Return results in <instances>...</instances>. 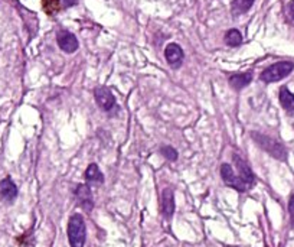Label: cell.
I'll return each instance as SVG.
<instances>
[{
    "label": "cell",
    "mask_w": 294,
    "mask_h": 247,
    "mask_svg": "<svg viewBox=\"0 0 294 247\" xmlns=\"http://www.w3.org/2000/svg\"><path fill=\"white\" fill-rule=\"evenodd\" d=\"M160 213L169 220L175 213V192L172 188H165L160 196Z\"/></svg>",
    "instance_id": "8"
},
{
    "label": "cell",
    "mask_w": 294,
    "mask_h": 247,
    "mask_svg": "<svg viewBox=\"0 0 294 247\" xmlns=\"http://www.w3.org/2000/svg\"><path fill=\"white\" fill-rule=\"evenodd\" d=\"M232 159H234L236 170H238V177L244 181L245 184L248 185V188H251L252 185L255 184V177H254V174H252L251 168H250L248 163L245 162L244 159H243L241 156H238V155H234Z\"/></svg>",
    "instance_id": "10"
},
{
    "label": "cell",
    "mask_w": 294,
    "mask_h": 247,
    "mask_svg": "<svg viewBox=\"0 0 294 247\" xmlns=\"http://www.w3.org/2000/svg\"><path fill=\"white\" fill-rule=\"evenodd\" d=\"M251 137L255 140V143L260 146L262 151H265V152L271 155L273 158H276L278 161H286L287 159L286 147L281 145L278 140L267 136V135L257 133V132L251 133Z\"/></svg>",
    "instance_id": "2"
},
{
    "label": "cell",
    "mask_w": 294,
    "mask_h": 247,
    "mask_svg": "<svg viewBox=\"0 0 294 247\" xmlns=\"http://www.w3.org/2000/svg\"><path fill=\"white\" fill-rule=\"evenodd\" d=\"M94 97H95V102L100 106L102 110L110 111L114 106H116V97L114 94L111 93L109 87H97L95 91H94Z\"/></svg>",
    "instance_id": "5"
},
{
    "label": "cell",
    "mask_w": 294,
    "mask_h": 247,
    "mask_svg": "<svg viewBox=\"0 0 294 247\" xmlns=\"http://www.w3.org/2000/svg\"><path fill=\"white\" fill-rule=\"evenodd\" d=\"M225 43L228 46H239L243 43V35L238 29H229L227 34H225Z\"/></svg>",
    "instance_id": "16"
},
{
    "label": "cell",
    "mask_w": 294,
    "mask_h": 247,
    "mask_svg": "<svg viewBox=\"0 0 294 247\" xmlns=\"http://www.w3.org/2000/svg\"><path fill=\"white\" fill-rule=\"evenodd\" d=\"M57 42H58L59 48L67 54H74L79 46L75 35L71 34L69 31H64V29L57 34Z\"/></svg>",
    "instance_id": "7"
},
{
    "label": "cell",
    "mask_w": 294,
    "mask_h": 247,
    "mask_svg": "<svg viewBox=\"0 0 294 247\" xmlns=\"http://www.w3.org/2000/svg\"><path fill=\"white\" fill-rule=\"evenodd\" d=\"M68 241L71 247H84L87 239V227H85L84 217L81 214L71 215L68 221Z\"/></svg>",
    "instance_id": "1"
},
{
    "label": "cell",
    "mask_w": 294,
    "mask_h": 247,
    "mask_svg": "<svg viewBox=\"0 0 294 247\" xmlns=\"http://www.w3.org/2000/svg\"><path fill=\"white\" fill-rule=\"evenodd\" d=\"M278 98H280V103H281L283 109L287 113H294V94L287 87H281L280 88Z\"/></svg>",
    "instance_id": "13"
},
{
    "label": "cell",
    "mask_w": 294,
    "mask_h": 247,
    "mask_svg": "<svg viewBox=\"0 0 294 247\" xmlns=\"http://www.w3.org/2000/svg\"><path fill=\"white\" fill-rule=\"evenodd\" d=\"M252 81V72L247 71V72H239V74H232L229 77V84L235 90H243L247 85Z\"/></svg>",
    "instance_id": "12"
},
{
    "label": "cell",
    "mask_w": 294,
    "mask_h": 247,
    "mask_svg": "<svg viewBox=\"0 0 294 247\" xmlns=\"http://www.w3.org/2000/svg\"><path fill=\"white\" fill-rule=\"evenodd\" d=\"M252 5H254V0H232V5H231L232 15L234 16L244 15L251 9Z\"/></svg>",
    "instance_id": "15"
},
{
    "label": "cell",
    "mask_w": 294,
    "mask_h": 247,
    "mask_svg": "<svg viewBox=\"0 0 294 247\" xmlns=\"http://www.w3.org/2000/svg\"><path fill=\"white\" fill-rule=\"evenodd\" d=\"M85 179L88 184H102L104 182V175L98 168L97 163H91L87 170H85Z\"/></svg>",
    "instance_id": "14"
},
{
    "label": "cell",
    "mask_w": 294,
    "mask_h": 247,
    "mask_svg": "<svg viewBox=\"0 0 294 247\" xmlns=\"http://www.w3.org/2000/svg\"><path fill=\"white\" fill-rule=\"evenodd\" d=\"M221 177H222L224 182L227 184L228 187L234 188V189L239 191V192H245L247 189H250L244 181L234 172L232 166L228 165V163H222V166H221Z\"/></svg>",
    "instance_id": "4"
},
{
    "label": "cell",
    "mask_w": 294,
    "mask_h": 247,
    "mask_svg": "<svg viewBox=\"0 0 294 247\" xmlns=\"http://www.w3.org/2000/svg\"><path fill=\"white\" fill-rule=\"evenodd\" d=\"M287 16L290 17L291 20H294V0H290L287 5Z\"/></svg>",
    "instance_id": "19"
},
{
    "label": "cell",
    "mask_w": 294,
    "mask_h": 247,
    "mask_svg": "<svg viewBox=\"0 0 294 247\" xmlns=\"http://www.w3.org/2000/svg\"><path fill=\"white\" fill-rule=\"evenodd\" d=\"M76 3H78V0H64L65 8H72V6H75Z\"/></svg>",
    "instance_id": "20"
},
{
    "label": "cell",
    "mask_w": 294,
    "mask_h": 247,
    "mask_svg": "<svg viewBox=\"0 0 294 247\" xmlns=\"http://www.w3.org/2000/svg\"><path fill=\"white\" fill-rule=\"evenodd\" d=\"M165 57H166V61L168 64L172 67V68H179L183 62V58H185V54H183V50L177 45V43H169L165 50Z\"/></svg>",
    "instance_id": "9"
},
{
    "label": "cell",
    "mask_w": 294,
    "mask_h": 247,
    "mask_svg": "<svg viewBox=\"0 0 294 247\" xmlns=\"http://www.w3.org/2000/svg\"><path fill=\"white\" fill-rule=\"evenodd\" d=\"M294 69V64L290 61H281L277 64L270 65L269 68H265L261 72L260 80L265 84H271V83H277L280 80L286 78L287 76L291 74Z\"/></svg>",
    "instance_id": "3"
},
{
    "label": "cell",
    "mask_w": 294,
    "mask_h": 247,
    "mask_svg": "<svg viewBox=\"0 0 294 247\" xmlns=\"http://www.w3.org/2000/svg\"><path fill=\"white\" fill-rule=\"evenodd\" d=\"M160 154L163 155L170 162H175L177 159V156H179L176 149L172 147V146H162V147H160Z\"/></svg>",
    "instance_id": "17"
},
{
    "label": "cell",
    "mask_w": 294,
    "mask_h": 247,
    "mask_svg": "<svg viewBox=\"0 0 294 247\" xmlns=\"http://www.w3.org/2000/svg\"><path fill=\"white\" fill-rule=\"evenodd\" d=\"M75 198L78 205H79L84 211H87V213L93 211L94 208L93 192H91V189H90L88 185L79 184V185L75 188Z\"/></svg>",
    "instance_id": "6"
},
{
    "label": "cell",
    "mask_w": 294,
    "mask_h": 247,
    "mask_svg": "<svg viewBox=\"0 0 294 247\" xmlns=\"http://www.w3.org/2000/svg\"><path fill=\"white\" fill-rule=\"evenodd\" d=\"M17 196L16 184L12 178H5L0 181V198L6 203H13Z\"/></svg>",
    "instance_id": "11"
},
{
    "label": "cell",
    "mask_w": 294,
    "mask_h": 247,
    "mask_svg": "<svg viewBox=\"0 0 294 247\" xmlns=\"http://www.w3.org/2000/svg\"><path fill=\"white\" fill-rule=\"evenodd\" d=\"M288 214H290L291 226H293L294 229V194L290 196V200H288Z\"/></svg>",
    "instance_id": "18"
}]
</instances>
